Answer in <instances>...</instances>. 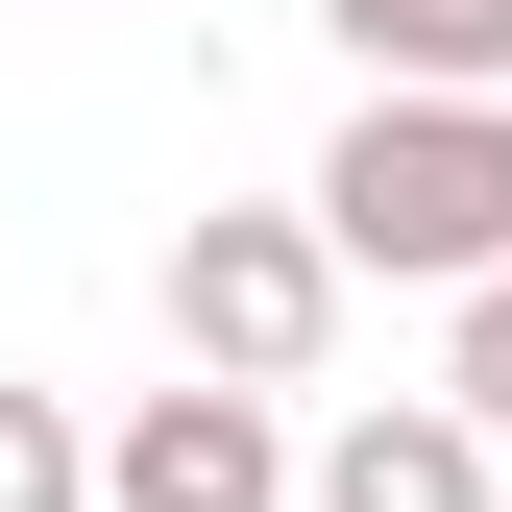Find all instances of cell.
Here are the masks:
<instances>
[{
    "label": "cell",
    "mask_w": 512,
    "mask_h": 512,
    "mask_svg": "<svg viewBox=\"0 0 512 512\" xmlns=\"http://www.w3.org/2000/svg\"><path fill=\"white\" fill-rule=\"evenodd\" d=\"M317 244H342V293H488L512 269V98H366L342 147H317Z\"/></svg>",
    "instance_id": "cell-1"
},
{
    "label": "cell",
    "mask_w": 512,
    "mask_h": 512,
    "mask_svg": "<svg viewBox=\"0 0 512 512\" xmlns=\"http://www.w3.org/2000/svg\"><path fill=\"white\" fill-rule=\"evenodd\" d=\"M317 342H342V244L293 196H196L171 220V366L196 391H317Z\"/></svg>",
    "instance_id": "cell-2"
},
{
    "label": "cell",
    "mask_w": 512,
    "mask_h": 512,
    "mask_svg": "<svg viewBox=\"0 0 512 512\" xmlns=\"http://www.w3.org/2000/svg\"><path fill=\"white\" fill-rule=\"evenodd\" d=\"M0 512H98V415L0 366Z\"/></svg>",
    "instance_id": "cell-6"
},
{
    "label": "cell",
    "mask_w": 512,
    "mask_h": 512,
    "mask_svg": "<svg viewBox=\"0 0 512 512\" xmlns=\"http://www.w3.org/2000/svg\"><path fill=\"white\" fill-rule=\"evenodd\" d=\"M488 488H512V464H488V439L439 415V391H391V415H342V439L293 464V512H488Z\"/></svg>",
    "instance_id": "cell-4"
},
{
    "label": "cell",
    "mask_w": 512,
    "mask_h": 512,
    "mask_svg": "<svg viewBox=\"0 0 512 512\" xmlns=\"http://www.w3.org/2000/svg\"><path fill=\"white\" fill-rule=\"evenodd\" d=\"M366 98H512V0H317Z\"/></svg>",
    "instance_id": "cell-5"
},
{
    "label": "cell",
    "mask_w": 512,
    "mask_h": 512,
    "mask_svg": "<svg viewBox=\"0 0 512 512\" xmlns=\"http://www.w3.org/2000/svg\"><path fill=\"white\" fill-rule=\"evenodd\" d=\"M98 512H293V415L171 366V391H122V415H98Z\"/></svg>",
    "instance_id": "cell-3"
},
{
    "label": "cell",
    "mask_w": 512,
    "mask_h": 512,
    "mask_svg": "<svg viewBox=\"0 0 512 512\" xmlns=\"http://www.w3.org/2000/svg\"><path fill=\"white\" fill-rule=\"evenodd\" d=\"M439 415L512 464V269H488V293H439Z\"/></svg>",
    "instance_id": "cell-7"
}]
</instances>
